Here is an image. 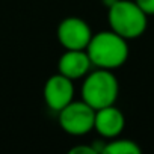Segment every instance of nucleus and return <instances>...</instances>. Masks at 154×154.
<instances>
[{
  "label": "nucleus",
  "instance_id": "obj_5",
  "mask_svg": "<svg viewBox=\"0 0 154 154\" xmlns=\"http://www.w3.org/2000/svg\"><path fill=\"white\" fill-rule=\"evenodd\" d=\"M91 38L92 32L82 18H65L57 27V39L66 50H86Z\"/></svg>",
  "mask_w": 154,
  "mask_h": 154
},
{
  "label": "nucleus",
  "instance_id": "obj_11",
  "mask_svg": "<svg viewBox=\"0 0 154 154\" xmlns=\"http://www.w3.org/2000/svg\"><path fill=\"white\" fill-rule=\"evenodd\" d=\"M71 154H79V152H85V154H95L97 149L94 146H74L72 149H69Z\"/></svg>",
  "mask_w": 154,
  "mask_h": 154
},
{
  "label": "nucleus",
  "instance_id": "obj_6",
  "mask_svg": "<svg viewBox=\"0 0 154 154\" xmlns=\"http://www.w3.org/2000/svg\"><path fill=\"white\" fill-rule=\"evenodd\" d=\"M74 86L71 79L63 74H54L45 82L44 86V100L51 110H62L66 104L72 101Z\"/></svg>",
  "mask_w": 154,
  "mask_h": 154
},
{
  "label": "nucleus",
  "instance_id": "obj_9",
  "mask_svg": "<svg viewBox=\"0 0 154 154\" xmlns=\"http://www.w3.org/2000/svg\"><path fill=\"white\" fill-rule=\"evenodd\" d=\"M101 151L109 152V154H139L140 148L131 140L119 139V140H113V142L104 145Z\"/></svg>",
  "mask_w": 154,
  "mask_h": 154
},
{
  "label": "nucleus",
  "instance_id": "obj_10",
  "mask_svg": "<svg viewBox=\"0 0 154 154\" xmlns=\"http://www.w3.org/2000/svg\"><path fill=\"white\" fill-rule=\"evenodd\" d=\"M136 3L146 15H154V0H136Z\"/></svg>",
  "mask_w": 154,
  "mask_h": 154
},
{
  "label": "nucleus",
  "instance_id": "obj_8",
  "mask_svg": "<svg viewBox=\"0 0 154 154\" xmlns=\"http://www.w3.org/2000/svg\"><path fill=\"white\" fill-rule=\"evenodd\" d=\"M124 115L116 107L107 106L95 110L94 128L104 137H116L124 128Z\"/></svg>",
  "mask_w": 154,
  "mask_h": 154
},
{
  "label": "nucleus",
  "instance_id": "obj_1",
  "mask_svg": "<svg viewBox=\"0 0 154 154\" xmlns=\"http://www.w3.org/2000/svg\"><path fill=\"white\" fill-rule=\"evenodd\" d=\"M86 53L92 65L104 69H113L121 66L128 57V45L125 38L116 32H98L92 35Z\"/></svg>",
  "mask_w": 154,
  "mask_h": 154
},
{
  "label": "nucleus",
  "instance_id": "obj_7",
  "mask_svg": "<svg viewBox=\"0 0 154 154\" xmlns=\"http://www.w3.org/2000/svg\"><path fill=\"white\" fill-rule=\"evenodd\" d=\"M92 62L88 56L86 51L83 50H66L57 63L59 72L63 74L68 79L74 80V79H80L82 75H85L89 68H91Z\"/></svg>",
  "mask_w": 154,
  "mask_h": 154
},
{
  "label": "nucleus",
  "instance_id": "obj_2",
  "mask_svg": "<svg viewBox=\"0 0 154 154\" xmlns=\"http://www.w3.org/2000/svg\"><path fill=\"white\" fill-rule=\"evenodd\" d=\"M109 24L122 38L134 39L146 29V14L136 2L116 0L109 6Z\"/></svg>",
  "mask_w": 154,
  "mask_h": 154
},
{
  "label": "nucleus",
  "instance_id": "obj_3",
  "mask_svg": "<svg viewBox=\"0 0 154 154\" xmlns=\"http://www.w3.org/2000/svg\"><path fill=\"white\" fill-rule=\"evenodd\" d=\"M118 80L109 69H97L88 75L83 83L82 95L83 101L92 109L98 110L101 107L112 106L118 98Z\"/></svg>",
  "mask_w": 154,
  "mask_h": 154
},
{
  "label": "nucleus",
  "instance_id": "obj_4",
  "mask_svg": "<svg viewBox=\"0 0 154 154\" xmlns=\"http://www.w3.org/2000/svg\"><path fill=\"white\" fill-rule=\"evenodd\" d=\"M95 109L85 101H71L59 110L60 127L72 136H82L94 128Z\"/></svg>",
  "mask_w": 154,
  "mask_h": 154
}]
</instances>
